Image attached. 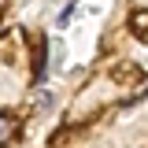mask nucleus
Instances as JSON below:
<instances>
[{
  "label": "nucleus",
  "instance_id": "nucleus-2",
  "mask_svg": "<svg viewBox=\"0 0 148 148\" xmlns=\"http://www.w3.org/2000/svg\"><path fill=\"white\" fill-rule=\"evenodd\" d=\"M130 34L137 41H148V8H141V11L130 15Z\"/></svg>",
  "mask_w": 148,
  "mask_h": 148
},
{
  "label": "nucleus",
  "instance_id": "nucleus-4",
  "mask_svg": "<svg viewBox=\"0 0 148 148\" xmlns=\"http://www.w3.org/2000/svg\"><path fill=\"white\" fill-rule=\"evenodd\" d=\"M74 18V4H67V8H63V11H59V26H67V22H71Z\"/></svg>",
  "mask_w": 148,
  "mask_h": 148
},
{
  "label": "nucleus",
  "instance_id": "nucleus-1",
  "mask_svg": "<svg viewBox=\"0 0 148 148\" xmlns=\"http://www.w3.org/2000/svg\"><path fill=\"white\" fill-rule=\"evenodd\" d=\"M111 78H115L119 85H141V82H145V71H141L137 63H119V67L111 71Z\"/></svg>",
  "mask_w": 148,
  "mask_h": 148
},
{
  "label": "nucleus",
  "instance_id": "nucleus-3",
  "mask_svg": "<svg viewBox=\"0 0 148 148\" xmlns=\"http://www.w3.org/2000/svg\"><path fill=\"white\" fill-rule=\"evenodd\" d=\"M52 104H56V92H48V89H45V92L34 100V111H37V115H45V111H52Z\"/></svg>",
  "mask_w": 148,
  "mask_h": 148
}]
</instances>
